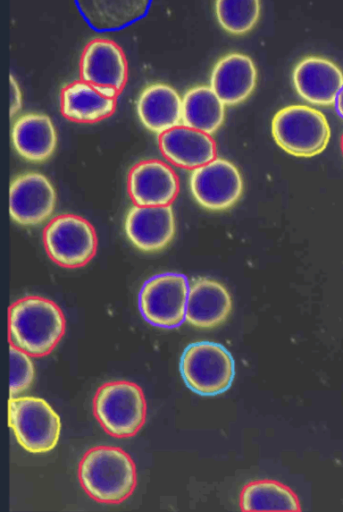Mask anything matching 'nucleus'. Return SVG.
Segmentation results:
<instances>
[{
	"mask_svg": "<svg viewBox=\"0 0 343 512\" xmlns=\"http://www.w3.org/2000/svg\"><path fill=\"white\" fill-rule=\"evenodd\" d=\"M66 320L61 308L41 296H26L8 310L10 344L32 357L50 354L65 334Z\"/></svg>",
	"mask_w": 343,
	"mask_h": 512,
	"instance_id": "obj_1",
	"label": "nucleus"
},
{
	"mask_svg": "<svg viewBox=\"0 0 343 512\" xmlns=\"http://www.w3.org/2000/svg\"><path fill=\"white\" fill-rule=\"evenodd\" d=\"M79 482L93 500L119 504L129 498L137 484L136 466L130 455L115 446L90 448L78 466Z\"/></svg>",
	"mask_w": 343,
	"mask_h": 512,
	"instance_id": "obj_2",
	"label": "nucleus"
},
{
	"mask_svg": "<svg viewBox=\"0 0 343 512\" xmlns=\"http://www.w3.org/2000/svg\"><path fill=\"white\" fill-rule=\"evenodd\" d=\"M93 414L103 430L113 437L136 435L145 424L147 415L142 388L127 380L102 384L93 398Z\"/></svg>",
	"mask_w": 343,
	"mask_h": 512,
	"instance_id": "obj_3",
	"label": "nucleus"
},
{
	"mask_svg": "<svg viewBox=\"0 0 343 512\" xmlns=\"http://www.w3.org/2000/svg\"><path fill=\"white\" fill-rule=\"evenodd\" d=\"M275 143L296 157H313L327 147L331 130L325 115L308 105L294 104L278 110L271 122Z\"/></svg>",
	"mask_w": 343,
	"mask_h": 512,
	"instance_id": "obj_4",
	"label": "nucleus"
},
{
	"mask_svg": "<svg viewBox=\"0 0 343 512\" xmlns=\"http://www.w3.org/2000/svg\"><path fill=\"white\" fill-rule=\"evenodd\" d=\"M182 378L193 392L213 396L225 392L235 376L231 353L221 344L199 341L189 344L180 360Z\"/></svg>",
	"mask_w": 343,
	"mask_h": 512,
	"instance_id": "obj_5",
	"label": "nucleus"
},
{
	"mask_svg": "<svg viewBox=\"0 0 343 512\" xmlns=\"http://www.w3.org/2000/svg\"><path fill=\"white\" fill-rule=\"evenodd\" d=\"M8 424L20 446L30 453L51 451L60 437V417L43 398L10 397Z\"/></svg>",
	"mask_w": 343,
	"mask_h": 512,
	"instance_id": "obj_6",
	"label": "nucleus"
},
{
	"mask_svg": "<svg viewBox=\"0 0 343 512\" xmlns=\"http://www.w3.org/2000/svg\"><path fill=\"white\" fill-rule=\"evenodd\" d=\"M97 235L93 225L76 214H61L43 230V244L50 259L64 268L86 265L96 254Z\"/></svg>",
	"mask_w": 343,
	"mask_h": 512,
	"instance_id": "obj_7",
	"label": "nucleus"
},
{
	"mask_svg": "<svg viewBox=\"0 0 343 512\" xmlns=\"http://www.w3.org/2000/svg\"><path fill=\"white\" fill-rule=\"evenodd\" d=\"M189 283L181 273L166 272L149 278L142 286L138 305L150 324L171 329L185 320Z\"/></svg>",
	"mask_w": 343,
	"mask_h": 512,
	"instance_id": "obj_8",
	"label": "nucleus"
},
{
	"mask_svg": "<svg viewBox=\"0 0 343 512\" xmlns=\"http://www.w3.org/2000/svg\"><path fill=\"white\" fill-rule=\"evenodd\" d=\"M189 189L201 207L218 212L230 209L240 200L244 182L235 164L216 157L191 171Z\"/></svg>",
	"mask_w": 343,
	"mask_h": 512,
	"instance_id": "obj_9",
	"label": "nucleus"
},
{
	"mask_svg": "<svg viewBox=\"0 0 343 512\" xmlns=\"http://www.w3.org/2000/svg\"><path fill=\"white\" fill-rule=\"evenodd\" d=\"M80 79L107 97L118 98L128 79V63L122 48L108 38H93L79 62Z\"/></svg>",
	"mask_w": 343,
	"mask_h": 512,
	"instance_id": "obj_10",
	"label": "nucleus"
},
{
	"mask_svg": "<svg viewBox=\"0 0 343 512\" xmlns=\"http://www.w3.org/2000/svg\"><path fill=\"white\" fill-rule=\"evenodd\" d=\"M56 191L50 180L39 172H26L10 183L9 213L21 226L45 222L56 206Z\"/></svg>",
	"mask_w": 343,
	"mask_h": 512,
	"instance_id": "obj_11",
	"label": "nucleus"
},
{
	"mask_svg": "<svg viewBox=\"0 0 343 512\" xmlns=\"http://www.w3.org/2000/svg\"><path fill=\"white\" fill-rule=\"evenodd\" d=\"M292 84L297 95L305 102L329 107L335 104L343 87V71L326 57L309 55L294 66Z\"/></svg>",
	"mask_w": 343,
	"mask_h": 512,
	"instance_id": "obj_12",
	"label": "nucleus"
},
{
	"mask_svg": "<svg viewBox=\"0 0 343 512\" xmlns=\"http://www.w3.org/2000/svg\"><path fill=\"white\" fill-rule=\"evenodd\" d=\"M130 198L139 206L170 205L180 189L175 171L159 159H147L135 164L128 173Z\"/></svg>",
	"mask_w": 343,
	"mask_h": 512,
	"instance_id": "obj_13",
	"label": "nucleus"
},
{
	"mask_svg": "<svg viewBox=\"0 0 343 512\" xmlns=\"http://www.w3.org/2000/svg\"><path fill=\"white\" fill-rule=\"evenodd\" d=\"M129 241L143 252H158L173 240L176 223L171 205L139 206L129 209L124 221Z\"/></svg>",
	"mask_w": 343,
	"mask_h": 512,
	"instance_id": "obj_14",
	"label": "nucleus"
},
{
	"mask_svg": "<svg viewBox=\"0 0 343 512\" xmlns=\"http://www.w3.org/2000/svg\"><path fill=\"white\" fill-rule=\"evenodd\" d=\"M258 72L252 58L244 53L225 54L214 64L210 87L226 106L245 102L254 92Z\"/></svg>",
	"mask_w": 343,
	"mask_h": 512,
	"instance_id": "obj_15",
	"label": "nucleus"
},
{
	"mask_svg": "<svg viewBox=\"0 0 343 512\" xmlns=\"http://www.w3.org/2000/svg\"><path fill=\"white\" fill-rule=\"evenodd\" d=\"M232 311V298L220 282L198 277L189 284L185 321L199 329H213L227 321Z\"/></svg>",
	"mask_w": 343,
	"mask_h": 512,
	"instance_id": "obj_16",
	"label": "nucleus"
},
{
	"mask_svg": "<svg viewBox=\"0 0 343 512\" xmlns=\"http://www.w3.org/2000/svg\"><path fill=\"white\" fill-rule=\"evenodd\" d=\"M159 149L173 165L193 170L216 158V143L211 135L179 125L158 137Z\"/></svg>",
	"mask_w": 343,
	"mask_h": 512,
	"instance_id": "obj_17",
	"label": "nucleus"
},
{
	"mask_svg": "<svg viewBox=\"0 0 343 512\" xmlns=\"http://www.w3.org/2000/svg\"><path fill=\"white\" fill-rule=\"evenodd\" d=\"M142 125L155 134H162L182 121V97L166 83H152L143 88L136 101Z\"/></svg>",
	"mask_w": 343,
	"mask_h": 512,
	"instance_id": "obj_18",
	"label": "nucleus"
},
{
	"mask_svg": "<svg viewBox=\"0 0 343 512\" xmlns=\"http://www.w3.org/2000/svg\"><path fill=\"white\" fill-rule=\"evenodd\" d=\"M11 141L15 151L31 162H43L54 153L57 133L49 116L43 113H26L12 125Z\"/></svg>",
	"mask_w": 343,
	"mask_h": 512,
	"instance_id": "obj_19",
	"label": "nucleus"
},
{
	"mask_svg": "<svg viewBox=\"0 0 343 512\" xmlns=\"http://www.w3.org/2000/svg\"><path fill=\"white\" fill-rule=\"evenodd\" d=\"M116 106L117 98L105 96L95 86L81 79L67 84L61 90V114L73 122H99L110 117Z\"/></svg>",
	"mask_w": 343,
	"mask_h": 512,
	"instance_id": "obj_20",
	"label": "nucleus"
},
{
	"mask_svg": "<svg viewBox=\"0 0 343 512\" xmlns=\"http://www.w3.org/2000/svg\"><path fill=\"white\" fill-rule=\"evenodd\" d=\"M150 0H76L86 21L97 30H116L143 17Z\"/></svg>",
	"mask_w": 343,
	"mask_h": 512,
	"instance_id": "obj_21",
	"label": "nucleus"
},
{
	"mask_svg": "<svg viewBox=\"0 0 343 512\" xmlns=\"http://www.w3.org/2000/svg\"><path fill=\"white\" fill-rule=\"evenodd\" d=\"M225 106L210 86L191 87L182 97L181 124L212 135L224 123Z\"/></svg>",
	"mask_w": 343,
	"mask_h": 512,
	"instance_id": "obj_22",
	"label": "nucleus"
},
{
	"mask_svg": "<svg viewBox=\"0 0 343 512\" xmlns=\"http://www.w3.org/2000/svg\"><path fill=\"white\" fill-rule=\"evenodd\" d=\"M242 511H301L300 501L291 488L272 479L255 480L240 492Z\"/></svg>",
	"mask_w": 343,
	"mask_h": 512,
	"instance_id": "obj_23",
	"label": "nucleus"
},
{
	"mask_svg": "<svg viewBox=\"0 0 343 512\" xmlns=\"http://www.w3.org/2000/svg\"><path fill=\"white\" fill-rule=\"evenodd\" d=\"M214 7L220 27L235 36L252 31L261 14L260 0H215Z\"/></svg>",
	"mask_w": 343,
	"mask_h": 512,
	"instance_id": "obj_24",
	"label": "nucleus"
},
{
	"mask_svg": "<svg viewBox=\"0 0 343 512\" xmlns=\"http://www.w3.org/2000/svg\"><path fill=\"white\" fill-rule=\"evenodd\" d=\"M10 397L18 396L32 384L35 369L30 355L10 344Z\"/></svg>",
	"mask_w": 343,
	"mask_h": 512,
	"instance_id": "obj_25",
	"label": "nucleus"
},
{
	"mask_svg": "<svg viewBox=\"0 0 343 512\" xmlns=\"http://www.w3.org/2000/svg\"><path fill=\"white\" fill-rule=\"evenodd\" d=\"M22 107V93L18 82L10 74V117L16 115Z\"/></svg>",
	"mask_w": 343,
	"mask_h": 512,
	"instance_id": "obj_26",
	"label": "nucleus"
},
{
	"mask_svg": "<svg viewBox=\"0 0 343 512\" xmlns=\"http://www.w3.org/2000/svg\"><path fill=\"white\" fill-rule=\"evenodd\" d=\"M334 105L338 115L343 119V87L339 91Z\"/></svg>",
	"mask_w": 343,
	"mask_h": 512,
	"instance_id": "obj_27",
	"label": "nucleus"
},
{
	"mask_svg": "<svg viewBox=\"0 0 343 512\" xmlns=\"http://www.w3.org/2000/svg\"><path fill=\"white\" fill-rule=\"evenodd\" d=\"M341 150H342V154H343V134H342V137H341Z\"/></svg>",
	"mask_w": 343,
	"mask_h": 512,
	"instance_id": "obj_28",
	"label": "nucleus"
}]
</instances>
